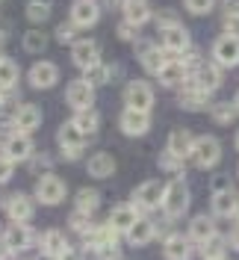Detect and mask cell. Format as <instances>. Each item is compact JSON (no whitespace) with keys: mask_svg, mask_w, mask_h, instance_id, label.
Masks as SVG:
<instances>
[{"mask_svg":"<svg viewBox=\"0 0 239 260\" xmlns=\"http://www.w3.org/2000/svg\"><path fill=\"white\" fill-rule=\"evenodd\" d=\"M233 107H236V113H239V92H236V98H233Z\"/></svg>","mask_w":239,"mask_h":260,"instance_id":"f5cc1de1","label":"cell"},{"mask_svg":"<svg viewBox=\"0 0 239 260\" xmlns=\"http://www.w3.org/2000/svg\"><path fill=\"white\" fill-rule=\"evenodd\" d=\"M162 254L165 260H189L192 257V240L183 234H168L165 245H162Z\"/></svg>","mask_w":239,"mask_h":260,"instance_id":"ac0fdd59","label":"cell"},{"mask_svg":"<svg viewBox=\"0 0 239 260\" xmlns=\"http://www.w3.org/2000/svg\"><path fill=\"white\" fill-rule=\"evenodd\" d=\"M97 257H100V260H118V245H115V243L100 245V248H97Z\"/></svg>","mask_w":239,"mask_h":260,"instance_id":"f6af8a7d","label":"cell"},{"mask_svg":"<svg viewBox=\"0 0 239 260\" xmlns=\"http://www.w3.org/2000/svg\"><path fill=\"white\" fill-rule=\"evenodd\" d=\"M121 9H124V21L133 24V27H142L145 21L151 18V3L148 0H124Z\"/></svg>","mask_w":239,"mask_h":260,"instance_id":"484cf974","label":"cell"},{"mask_svg":"<svg viewBox=\"0 0 239 260\" xmlns=\"http://www.w3.org/2000/svg\"><path fill=\"white\" fill-rule=\"evenodd\" d=\"M36 198L42 201V204H62L65 201V180L56 178V175H45V178L39 180V186H36Z\"/></svg>","mask_w":239,"mask_h":260,"instance_id":"9c48e42d","label":"cell"},{"mask_svg":"<svg viewBox=\"0 0 239 260\" xmlns=\"http://www.w3.org/2000/svg\"><path fill=\"white\" fill-rule=\"evenodd\" d=\"M213 213L222 219H239V198L236 192H216L213 195Z\"/></svg>","mask_w":239,"mask_h":260,"instance_id":"7402d4cb","label":"cell"},{"mask_svg":"<svg viewBox=\"0 0 239 260\" xmlns=\"http://www.w3.org/2000/svg\"><path fill=\"white\" fill-rule=\"evenodd\" d=\"M236 148H239V133H236Z\"/></svg>","mask_w":239,"mask_h":260,"instance_id":"11a10c76","label":"cell"},{"mask_svg":"<svg viewBox=\"0 0 239 260\" xmlns=\"http://www.w3.org/2000/svg\"><path fill=\"white\" fill-rule=\"evenodd\" d=\"M3 101H6V95H0V107H3Z\"/></svg>","mask_w":239,"mask_h":260,"instance_id":"db71d44e","label":"cell"},{"mask_svg":"<svg viewBox=\"0 0 239 260\" xmlns=\"http://www.w3.org/2000/svg\"><path fill=\"white\" fill-rule=\"evenodd\" d=\"M65 101H68V107H71L74 113L92 110V104H95V86L86 80V77L71 80L68 83V89H65Z\"/></svg>","mask_w":239,"mask_h":260,"instance_id":"7a4b0ae2","label":"cell"},{"mask_svg":"<svg viewBox=\"0 0 239 260\" xmlns=\"http://www.w3.org/2000/svg\"><path fill=\"white\" fill-rule=\"evenodd\" d=\"M136 219H139V213H136L133 204H118V207L110 213V222H107V225H110L115 234H127L130 228L136 225Z\"/></svg>","mask_w":239,"mask_h":260,"instance_id":"d6986e66","label":"cell"},{"mask_svg":"<svg viewBox=\"0 0 239 260\" xmlns=\"http://www.w3.org/2000/svg\"><path fill=\"white\" fill-rule=\"evenodd\" d=\"M27 18H30V24H45L50 18V3L48 0H30L27 3Z\"/></svg>","mask_w":239,"mask_h":260,"instance_id":"836d02e7","label":"cell"},{"mask_svg":"<svg viewBox=\"0 0 239 260\" xmlns=\"http://www.w3.org/2000/svg\"><path fill=\"white\" fill-rule=\"evenodd\" d=\"M177 104L183 107V110H192V113H198V110H204L210 104V95L204 89H198L192 80H186L180 86V95H177Z\"/></svg>","mask_w":239,"mask_h":260,"instance_id":"5bb4252c","label":"cell"},{"mask_svg":"<svg viewBox=\"0 0 239 260\" xmlns=\"http://www.w3.org/2000/svg\"><path fill=\"white\" fill-rule=\"evenodd\" d=\"M3 240H6V245H9V251H24V248L32 245V231L27 225H21V222H12V225L6 228Z\"/></svg>","mask_w":239,"mask_h":260,"instance_id":"ffe728a7","label":"cell"},{"mask_svg":"<svg viewBox=\"0 0 239 260\" xmlns=\"http://www.w3.org/2000/svg\"><path fill=\"white\" fill-rule=\"evenodd\" d=\"M32 154V142L27 133H9V139H6V157L12 162L18 160H27Z\"/></svg>","mask_w":239,"mask_h":260,"instance_id":"603a6c76","label":"cell"},{"mask_svg":"<svg viewBox=\"0 0 239 260\" xmlns=\"http://www.w3.org/2000/svg\"><path fill=\"white\" fill-rule=\"evenodd\" d=\"M162 210L168 219H177V216H183V213L189 210V189H186V183L183 180H172L168 186H165V195H162Z\"/></svg>","mask_w":239,"mask_h":260,"instance_id":"6da1fadb","label":"cell"},{"mask_svg":"<svg viewBox=\"0 0 239 260\" xmlns=\"http://www.w3.org/2000/svg\"><path fill=\"white\" fill-rule=\"evenodd\" d=\"M77 24H71V21H68V24H59V27H56V39H59V42H62V45H74V42H77Z\"/></svg>","mask_w":239,"mask_h":260,"instance_id":"f35d334b","label":"cell"},{"mask_svg":"<svg viewBox=\"0 0 239 260\" xmlns=\"http://www.w3.org/2000/svg\"><path fill=\"white\" fill-rule=\"evenodd\" d=\"M216 260H224V257H216Z\"/></svg>","mask_w":239,"mask_h":260,"instance_id":"9f6ffc18","label":"cell"},{"mask_svg":"<svg viewBox=\"0 0 239 260\" xmlns=\"http://www.w3.org/2000/svg\"><path fill=\"white\" fill-rule=\"evenodd\" d=\"M59 83V68L56 62H36L30 68V86L32 89H50Z\"/></svg>","mask_w":239,"mask_h":260,"instance_id":"2e32d148","label":"cell"},{"mask_svg":"<svg viewBox=\"0 0 239 260\" xmlns=\"http://www.w3.org/2000/svg\"><path fill=\"white\" fill-rule=\"evenodd\" d=\"M112 77H115V65H95L92 71H86V80L92 83V86H104Z\"/></svg>","mask_w":239,"mask_h":260,"instance_id":"d590c367","label":"cell"},{"mask_svg":"<svg viewBox=\"0 0 239 260\" xmlns=\"http://www.w3.org/2000/svg\"><path fill=\"white\" fill-rule=\"evenodd\" d=\"M112 172H115V160H112L110 154H95L92 160H89V175L92 178H110Z\"/></svg>","mask_w":239,"mask_h":260,"instance_id":"f546056e","label":"cell"},{"mask_svg":"<svg viewBox=\"0 0 239 260\" xmlns=\"http://www.w3.org/2000/svg\"><path fill=\"white\" fill-rule=\"evenodd\" d=\"M136 53H139V62H142L145 71H151V74H159L162 68H165V50L157 48L154 42H139V48H136Z\"/></svg>","mask_w":239,"mask_h":260,"instance_id":"4fadbf2b","label":"cell"},{"mask_svg":"<svg viewBox=\"0 0 239 260\" xmlns=\"http://www.w3.org/2000/svg\"><path fill=\"white\" fill-rule=\"evenodd\" d=\"M154 222H148V219H136V225L127 231V240L130 245H145V243H151L154 240Z\"/></svg>","mask_w":239,"mask_h":260,"instance_id":"f1b7e54d","label":"cell"},{"mask_svg":"<svg viewBox=\"0 0 239 260\" xmlns=\"http://www.w3.org/2000/svg\"><path fill=\"white\" fill-rule=\"evenodd\" d=\"M222 24H224V32H233V36H239V18H222Z\"/></svg>","mask_w":239,"mask_h":260,"instance_id":"681fc988","label":"cell"},{"mask_svg":"<svg viewBox=\"0 0 239 260\" xmlns=\"http://www.w3.org/2000/svg\"><path fill=\"white\" fill-rule=\"evenodd\" d=\"M56 139H59V145H62V157L65 160H77L80 154H83V148H86V133L74 124V121H65L59 133H56Z\"/></svg>","mask_w":239,"mask_h":260,"instance_id":"3957f363","label":"cell"},{"mask_svg":"<svg viewBox=\"0 0 239 260\" xmlns=\"http://www.w3.org/2000/svg\"><path fill=\"white\" fill-rule=\"evenodd\" d=\"M18 83V62L15 59H0V89H12Z\"/></svg>","mask_w":239,"mask_h":260,"instance_id":"d6a6232c","label":"cell"},{"mask_svg":"<svg viewBox=\"0 0 239 260\" xmlns=\"http://www.w3.org/2000/svg\"><path fill=\"white\" fill-rule=\"evenodd\" d=\"M136 30H139V27H133V24H127V21H124V24H118V39L133 42V39H136Z\"/></svg>","mask_w":239,"mask_h":260,"instance_id":"bcb514c9","label":"cell"},{"mask_svg":"<svg viewBox=\"0 0 239 260\" xmlns=\"http://www.w3.org/2000/svg\"><path fill=\"white\" fill-rule=\"evenodd\" d=\"M48 48V36L42 30H27L24 32V50L27 53H42V50Z\"/></svg>","mask_w":239,"mask_h":260,"instance_id":"e575fe53","label":"cell"},{"mask_svg":"<svg viewBox=\"0 0 239 260\" xmlns=\"http://www.w3.org/2000/svg\"><path fill=\"white\" fill-rule=\"evenodd\" d=\"M213 189H216V192H227V189H230V178H227V175H216V178H213Z\"/></svg>","mask_w":239,"mask_h":260,"instance_id":"7dc6e473","label":"cell"},{"mask_svg":"<svg viewBox=\"0 0 239 260\" xmlns=\"http://www.w3.org/2000/svg\"><path fill=\"white\" fill-rule=\"evenodd\" d=\"M71 121H74V124L86 133V136H89V133H95V130L100 127V115H97L95 110H83V113H77Z\"/></svg>","mask_w":239,"mask_h":260,"instance_id":"1f68e13d","label":"cell"},{"mask_svg":"<svg viewBox=\"0 0 239 260\" xmlns=\"http://www.w3.org/2000/svg\"><path fill=\"white\" fill-rule=\"evenodd\" d=\"M192 148H195V136H192L189 130H172V136H168V151L180 157V160H186L192 157Z\"/></svg>","mask_w":239,"mask_h":260,"instance_id":"cb8c5ba5","label":"cell"},{"mask_svg":"<svg viewBox=\"0 0 239 260\" xmlns=\"http://www.w3.org/2000/svg\"><path fill=\"white\" fill-rule=\"evenodd\" d=\"M222 9L227 18H239V0H222Z\"/></svg>","mask_w":239,"mask_h":260,"instance_id":"c3c4849f","label":"cell"},{"mask_svg":"<svg viewBox=\"0 0 239 260\" xmlns=\"http://www.w3.org/2000/svg\"><path fill=\"white\" fill-rule=\"evenodd\" d=\"M183 6L189 9L192 15H207L210 9L216 6V0H183Z\"/></svg>","mask_w":239,"mask_h":260,"instance_id":"60d3db41","label":"cell"},{"mask_svg":"<svg viewBox=\"0 0 239 260\" xmlns=\"http://www.w3.org/2000/svg\"><path fill=\"white\" fill-rule=\"evenodd\" d=\"M71 228L80 231V234H89V231H92V228H89V213H74V216H71Z\"/></svg>","mask_w":239,"mask_h":260,"instance_id":"b9f144b4","label":"cell"},{"mask_svg":"<svg viewBox=\"0 0 239 260\" xmlns=\"http://www.w3.org/2000/svg\"><path fill=\"white\" fill-rule=\"evenodd\" d=\"M159 83L162 86H168V89H175V86H183V83L189 80V71H186V65L180 62V59H168L165 68L157 74Z\"/></svg>","mask_w":239,"mask_h":260,"instance_id":"44dd1931","label":"cell"},{"mask_svg":"<svg viewBox=\"0 0 239 260\" xmlns=\"http://www.w3.org/2000/svg\"><path fill=\"white\" fill-rule=\"evenodd\" d=\"M162 195H165V186L159 180H145L142 186L133 192V207L136 210H154L162 204Z\"/></svg>","mask_w":239,"mask_h":260,"instance_id":"ba28073f","label":"cell"},{"mask_svg":"<svg viewBox=\"0 0 239 260\" xmlns=\"http://www.w3.org/2000/svg\"><path fill=\"white\" fill-rule=\"evenodd\" d=\"M159 45H162L165 53H177V56H183V53L189 50V32L183 30L180 24L165 27V30H159Z\"/></svg>","mask_w":239,"mask_h":260,"instance_id":"8fae6325","label":"cell"},{"mask_svg":"<svg viewBox=\"0 0 239 260\" xmlns=\"http://www.w3.org/2000/svg\"><path fill=\"white\" fill-rule=\"evenodd\" d=\"M213 56H216V65H222V68L239 65V36L222 32V36L213 42Z\"/></svg>","mask_w":239,"mask_h":260,"instance_id":"8992f818","label":"cell"},{"mask_svg":"<svg viewBox=\"0 0 239 260\" xmlns=\"http://www.w3.org/2000/svg\"><path fill=\"white\" fill-rule=\"evenodd\" d=\"M230 245H233V248L239 251V222H236V228L230 231Z\"/></svg>","mask_w":239,"mask_h":260,"instance_id":"f907efd6","label":"cell"},{"mask_svg":"<svg viewBox=\"0 0 239 260\" xmlns=\"http://www.w3.org/2000/svg\"><path fill=\"white\" fill-rule=\"evenodd\" d=\"M39 124H42V110H39L36 104H24V107H18V113L12 115L9 130H12V133H27V136H30Z\"/></svg>","mask_w":239,"mask_h":260,"instance_id":"30bf717a","label":"cell"},{"mask_svg":"<svg viewBox=\"0 0 239 260\" xmlns=\"http://www.w3.org/2000/svg\"><path fill=\"white\" fill-rule=\"evenodd\" d=\"M159 169H165V172H180V169H183V160L175 157V154L165 148V151L159 154Z\"/></svg>","mask_w":239,"mask_h":260,"instance_id":"ab89813d","label":"cell"},{"mask_svg":"<svg viewBox=\"0 0 239 260\" xmlns=\"http://www.w3.org/2000/svg\"><path fill=\"white\" fill-rule=\"evenodd\" d=\"M71 59L80 71H92L95 65H100V50H97V42L92 39H77L71 45Z\"/></svg>","mask_w":239,"mask_h":260,"instance_id":"52a82bcc","label":"cell"},{"mask_svg":"<svg viewBox=\"0 0 239 260\" xmlns=\"http://www.w3.org/2000/svg\"><path fill=\"white\" fill-rule=\"evenodd\" d=\"M124 104H127V110L151 113V107H154V89H151V83L130 80L127 86H124Z\"/></svg>","mask_w":239,"mask_h":260,"instance_id":"5b68a950","label":"cell"},{"mask_svg":"<svg viewBox=\"0 0 239 260\" xmlns=\"http://www.w3.org/2000/svg\"><path fill=\"white\" fill-rule=\"evenodd\" d=\"M6 213H9L12 222H21V225H24L27 219H32V201L27 195H12L9 204H6Z\"/></svg>","mask_w":239,"mask_h":260,"instance_id":"83f0119b","label":"cell"},{"mask_svg":"<svg viewBox=\"0 0 239 260\" xmlns=\"http://www.w3.org/2000/svg\"><path fill=\"white\" fill-rule=\"evenodd\" d=\"M97 18H100L97 0H74L71 3V24H77L80 30L83 27H95Z\"/></svg>","mask_w":239,"mask_h":260,"instance_id":"7c38bea8","label":"cell"},{"mask_svg":"<svg viewBox=\"0 0 239 260\" xmlns=\"http://www.w3.org/2000/svg\"><path fill=\"white\" fill-rule=\"evenodd\" d=\"M201 254H204V260H216V257H224V240L216 234L213 240H207V243H201Z\"/></svg>","mask_w":239,"mask_h":260,"instance_id":"74e56055","label":"cell"},{"mask_svg":"<svg viewBox=\"0 0 239 260\" xmlns=\"http://www.w3.org/2000/svg\"><path fill=\"white\" fill-rule=\"evenodd\" d=\"M189 80L195 83L198 89H204L207 95H213V92L222 86V65H207V62H204V65H201V68H198V71L189 77Z\"/></svg>","mask_w":239,"mask_h":260,"instance_id":"e0dca14e","label":"cell"},{"mask_svg":"<svg viewBox=\"0 0 239 260\" xmlns=\"http://www.w3.org/2000/svg\"><path fill=\"white\" fill-rule=\"evenodd\" d=\"M192 160L198 169H213L216 162L222 160V145L216 136H198L195 148H192Z\"/></svg>","mask_w":239,"mask_h":260,"instance_id":"277c9868","label":"cell"},{"mask_svg":"<svg viewBox=\"0 0 239 260\" xmlns=\"http://www.w3.org/2000/svg\"><path fill=\"white\" fill-rule=\"evenodd\" d=\"M118 124H121V130H124L127 136H145V133L151 130V115L142 113V110H127V107H124Z\"/></svg>","mask_w":239,"mask_h":260,"instance_id":"9a60e30c","label":"cell"},{"mask_svg":"<svg viewBox=\"0 0 239 260\" xmlns=\"http://www.w3.org/2000/svg\"><path fill=\"white\" fill-rule=\"evenodd\" d=\"M210 115H213L216 124H233V121H236V107H233V104H216V107L210 110Z\"/></svg>","mask_w":239,"mask_h":260,"instance_id":"8d00e7d4","label":"cell"},{"mask_svg":"<svg viewBox=\"0 0 239 260\" xmlns=\"http://www.w3.org/2000/svg\"><path fill=\"white\" fill-rule=\"evenodd\" d=\"M157 24H159V30H165V27H175L180 21H177V15L172 9H162V12H157Z\"/></svg>","mask_w":239,"mask_h":260,"instance_id":"7bdbcfd3","label":"cell"},{"mask_svg":"<svg viewBox=\"0 0 239 260\" xmlns=\"http://www.w3.org/2000/svg\"><path fill=\"white\" fill-rule=\"evenodd\" d=\"M12 172H15V166H12V160L3 154V157H0V183H6V180L12 178Z\"/></svg>","mask_w":239,"mask_h":260,"instance_id":"ee69618b","label":"cell"},{"mask_svg":"<svg viewBox=\"0 0 239 260\" xmlns=\"http://www.w3.org/2000/svg\"><path fill=\"white\" fill-rule=\"evenodd\" d=\"M59 260H80V254H71V251H68V254H62Z\"/></svg>","mask_w":239,"mask_h":260,"instance_id":"816d5d0a","label":"cell"},{"mask_svg":"<svg viewBox=\"0 0 239 260\" xmlns=\"http://www.w3.org/2000/svg\"><path fill=\"white\" fill-rule=\"evenodd\" d=\"M186 237H189L192 243H198V245L207 243V240L216 237V222H213L210 216H195V219L189 222V234H186Z\"/></svg>","mask_w":239,"mask_h":260,"instance_id":"d4e9b609","label":"cell"},{"mask_svg":"<svg viewBox=\"0 0 239 260\" xmlns=\"http://www.w3.org/2000/svg\"><path fill=\"white\" fill-rule=\"evenodd\" d=\"M97 207H100V192L97 189H89V186L80 189L77 192V213H89L92 216Z\"/></svg>","mask_w":239,"mask_h":260,"instance_id":"4dcf8cb0","label":"cell"},{"mask_svg":"<svg viewBox=\"0 0 239 260\" xmlns=\"http://www.w3.org/2000/svg\"><path fill=\"white\" fill-rule=\"evenodd\" d=\"M42 251L53 260H59L62 254H68V240H65L62 231H48V234L42 237Z\"/></svg>","mask_w":239,"mask_h":260,"instance_id":"4316f807","label":"cell"}]
</instances>
